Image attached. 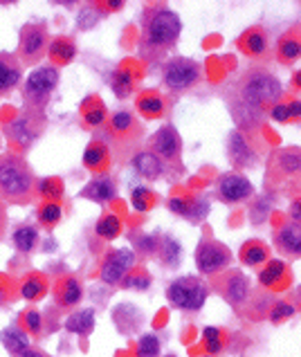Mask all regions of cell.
Returning <instances> with one entry per match:
<instances>
[{
    "label": "cell",
    "instance_id": "cell-1",
    "mask_svg": "<svg viewBox=\"0 0 301 357\" xmlns=\"http://www.w3.org/2000/svg\"><path fill=\"white\" fill-rule=\"evenodd\" d=\"M182 34V21L167 5H151L142 21L140 50L144 59H160L178 43Z\"/></svg>",
    "mask_w": 301,
    "mask_h": 357
},
{
    "label": "cell",
    "instance_id": "cell-2",
    "mask_svg": "<svg viewBox=\"0 0 301 357\" xmlns=\"http://www.w3.org/2000/svg\"><path fill=\"white\" fill-rule=\"evenodd\" d=\"M227 95L236 97L243 103H248L250 108L267 115V108H272L276 101H281L283 86L274 72L261 66H254L248 72H243L241 79L227 90Z\"/></svg>",
    "mask_w": 301,
    "mask_h": 357
},
{
    "label": "cell",
    "instance_id": "cell-3",
    "mask_svg": "<svg viewBox=\"0 0 301 357\" xmlns=\"http://www.w3.org/2000/svg\"><path fill=\"white\" fill-rule=\"evenodd\" d=\"M36 177L21 156H0V200L12 205H27L34 193Z\"/></svg>",
    "mask_w": 301,
    "mask_h": 357
},
{
    "label": "cell",
    "instance_id": "cell-4",
    "mask_svg": "<svg viewBox=\"0 0 301 357\" xmlns=\"http://www.w3.org/2000/svg\"><path fill=\"white\" fill-rule=\"evenodd\" d=\"M209 297V286H205L198 277H180L169 283L167 299L178 310L196 312L205 306Z\"/></svg>",
    "mask_w": 301,
    "mask_h": 357
},
{
    "label": "cell",
    "instance_id": "cell-5",
    "mask_svg": "<svg viewBox=\"0 0 301 357\" xmlns=\"http://www.w3.org/2000/svg\"><path fill=\"white\" fill-rule=\"evenodd\" d=\"M56 86H59V70L56 68L47 66V68H38L32 72L25 81V88H23L27 108L45 110V103L50 101Z\"/></svg>",
    "mask_w": 301,
    "mask_h": 357
},
{
    "label": "cell",
    "instance_id": "cell-6",
    "mask_svg": "<svg viewBox=\"0 0 301 357\" xmlns=\"http://www.w3.org/2000/svg\"><path fill=\"white\" fill-rule=\"evenodd\" d=\"M202 77V68L198 61L186 59V56H173L167 61L165 72H162V81L171 93H184L193 88Z\"/></svg>",
    "mask_w": 301,
    "mask_h": 357
},
{
    "label": "cell",
    "instance_id": "cell-7",
    "mask_svg": "<svg viewBox=\"0 0 301 357\" xmlns=\"http://www.w3.org/2000/svg\"><path fill=\"white\" fill-rule=\"evenodd\" d=\"M50 47V32H47L45 23H27L21 29V40H19V61L21 66H34L47 54Z\"/></svg>",
    "mask_w": 301,
    "mask_h": 357
},
{
    "label": "cell",
    "instance_id": "cell-8",
    "mask_svg": "<svg viewBox=\"0 0 301 357\" xmlns=\"http://www.w3.org/2000/svg\"><path fill=\"white\" fill-rule=\"evenodd\" d=\"M43 128H45V110L25 108L12 121V126L7 128V133H10V137L19 146L29 149V146L40 137Z\"/></svg>",
    "mask_w": 301,
    "mask_h": 357
},
{
    "label": "cell",
    "instance_id": "cell-9",
    "mask_svg": "<svg viewBox=\"0 0 301 357\" xmlns=\"http://www.w3.org/2000/svg\"><path fill=\"white\" fill-rule=\"evenodd\" d=\"M232 263V251L221 241H202L196 249V265L202 274L218 277Z\"/></svg>",
    "mask_w": 301,
    "mask_h": 357
},
{
    "label": "cell",
    "instance_id": "cell-10",
    "mask_svg": "<svg viewBox=\"0 0 301 357\" xmlns=\"http://www.w3.org/2000/svg\"><path fill=\"white\" fill-rule=\"evenodd\" d=\"M146 151H151L153 156H158L169 167L180 164V156H182L180 133H178L173 126H162L160 131L151 137L149 149H146Z\"/></svg>",
    "mask_w": 301,
    "mask_h": 357
},
{
    "label": "cell",
    "instance_id": "cell-11",
    "mask_svg": "<svg viewBox=\"0 0 301 357\" xmlns=\"http://www.w3.org/2000/svg\"><path fill=\"white\" fill-rule=\"evenodd\" d=\"M301 169V153L299 149H279L267 160V177L272 184H281L299 175Z\"/></svg>",
    "mask_w": 301,
    "mask_h": 357
},
{
    "label": "cell",
    "instance_id": "cell-12",
    "mask_svg": "<svg viewBox=\"0 0 301 357\" xmlns=\"http://www.w3.org/2000/svg\"><path fill=\"white\" fill-rule=\"evenodd\" d=\"M216 290L221 292V297L225 299L232 308H239L243 304H248L250 299V279L239 270H225L221 272V277L214 281Z\"/></svg>",
    "mask_w": 301,
    "mask_h": 357
},
{
    "label": "cell",
    "instance_id": "cell-13",
    "mask_svg": "<svg viewBox=\"0 0 301 357\" xmlns=\"http://www.w3.org/2000/svg\"><path fill=\"white\" fill-rule=\"evenodd\" d=\"M135 265V251L128 247L110 249L101 263V281L106 286H117Z\"/></svg>",
    "mask_w": 301,
    "mask_h": 357
},
{
    "label": "cell",
    "instance_id": "cell-14",
    "mask_svg": "<svg viewBox=\"0 0 301 357\" xmlns=\"http://www.w3.org/2000/svg\"><path fill=\"white\" fill-rule=\"evenodd\" d=\"M252 193H254V186L241 173H225L218 180V198L227 202V205L245 202L248 198H252Z\"/></svg>",
    "mask_w": 301,
    "mask_h": 357
},
{
    "label": "cell",
    "instance_id": "cell-15",
    "mask_svg": "<svg viewBox=\"0 0 301 357\" xmlns=\"http://www.w3.org/2000/svg\"><path fill=\"white\" fill-rule=\"evenodd\" d=\"M227 153H230L232 164L239 169H252V167H256V162H258L256 149L252 146L248 133H243V131L230 133V137H227Z\"/></svg>",
    "mask_w": 301,
    "mask_h": 357
},
{
    "label": "cell",
    "instance_id": "cell-16",
    "mask_svg": "<svg viewBox=\"0 0 301 357\" xmlns=\"http://www.w3.org/2000/svg\"><path fill=\"white\" fill-rule=\"evenodd\" d=\"M133 167H135V171L140 173L142 177H146V180H162V177L171 171V167L165 164V162H162L158 156H153L151 151L135 153Z\"/></svg>",
    "mask_w": 301,
    "mask_h": 357
},
{
    "label": "cell",
    "instance_id": "cell-17",
    "mask_svg": "<svg viewBox=\"0 0 301 357\" xmlns=\"http://www.w3.org/2000/svg\"><path fill=\"white\" fill-rule=\"evenodd\" d=\"M21 77H23V66L19 56H14L10 52H0V95L12 93L21 84Z\"/></svg>",
    "mask_w": 301,
    "mask_h": 357
},
{
    "label": "cell",
    "instance_id": "cell-18",
    "mask_svg": "<svg viewBox=\"0 0 301 357\" xmlns=\"http://www.w3.org/2000/svg\"><path fill=\"white\" fill-rule=\"evenodd\" d=\"M81 297H84V288H81V283H79L77 277H63V279L56 281L54 299L61 308L77 306L81 301Z\"/></svg>",
    "mask_w": 301,
    "mask_h": 357
},
{
    "label": "cell",
    "instance_id": "cell-19",
    "mask_svg": "<svg viewBox=\"0 0 301 357\" xmlns=\"http://www.w3.org/2000/svg\"><path fill=\"white\" fill-rule=\"evenodd\" d=\"M110 133L112 135H117L119 140H140L142 137V126H137L135 124V119L131 112H126V110H121V112H115L110 119Z\"/></svg>",
    "mask_w": 301,
    "mask_h": 357
},
{
    "label": "cell",
    "instance_id": "cell-20",
    "mask_svg": "<svg viewBox=\"0 0 301 357\" xmlns=\"http://www.w3.org/2000/svg\"><path fill=\"white\" fill-rule=\"evenodd\" d=\"M115 193H117L115 182H112L108 175H99V177H95L84 191H81V196L93 200V202H99V205H106V202H110L112 198H115Z\"/></svg>",
    "mask_w": 301,
    "mask_h": 357
},
{
    "label": "cell",
    "instance_id": "cell-21",
    "mask_svg": "<svg viewBox=\"0 0 301 357\" xmlns=\"http://www.w3.org/2000/svg\"><path fill=\"white\" fill-rule=\"evenodd\" d=\"M274 243L279 245L288 256H299L301 254V230L299 225L290 223V225H283L276 230L274 234Z\"/></svg>",
    "mask_w": 301,
    "mask_h": 357
},
{
    "label": "cell",
    "instance_id": "cell-22",
    "mask_svg": "<svg viewBox=\"0 0 301 357\" xmlns=\"http://www.w3.org/2000/svg\"><path fill=\"white\" fill-rule=\"evenodd\" d=\"M239 45L243 47V52H245L248 56H252V59L263 56L265 50H267V32L261 29V27H252V29L245 32V34H243Z\"/></svg>",
    "mask_w": 301,
    "mask_h": 357
},
{
    "label": "cell",
    "instance_id": "cell-23",
    "mask_svg": "<svg viewBox=\"0 0 301 357\" xmlns=\"http://www.w3.org/2000/svg\"><path fill=\"white\" fill-rule=\"evenodd\" d=\"M95 328V312L91 310V308H84V310H77L72 312L70 317L66 319V330L68 332H75V335H91Z\"/></svg>",
    "mask_w": 301,
    "mask_h": 357
},
{
    "label": "cell",
    "instance_id": "cell-24",
    "mask_svg": "<svg viewBox=\"0 0 301 357\" xmlns=\"http://www.w3.org/2000/svg\"><path fill=\"white\" fill-rule=\"evenodd\" d=\"M267 258H270V249H267V245L261 241H248L245 245L241 247V261L250 267L263 265L267 263Z\"/></svg>",
    "mask_w": 301,
    "mask_h": 357
},
{
    "label": "cell",
    "instance_id": "cell-25",
    "mask_svg": "<svg viewBox=\"0 0 301 357\" xmlns=\"http://www.w3.org/2000/svg\"><path fill=\"white\" fill-rule=\"evenodd\" d=\"M0 342H3V346L12 355H16V353L25 351V348H29V335L25 330H21L19 326H7L3 332H0Z\"/></svg>",
    "mask_w": 301,
    "mask_h": 357
},
{
    "label": "cell",
    "instance_id": "cell-26",
    "mask_svg": "<svg viewBox=\"0 0 301 357\" xmlns=\"http://www.w3.org/2000/svg\"><path fill=\"white\" fill-rule=\"evenodd\" d=\"M47 52H50L52 59L59 63V66H66V63H70L72 59H75L77 54V45L72 38H56L50 43V47H47Z\"/></svg>",
    "mask_w": 301,
    "mask_h": 357
},
{
    "label": "cell",
    "instance_id": "cell-27",
    "mask_svg": "<svg viewBox=\"0 0 301 357\" xmlns=\"http://www.w3.org/2000/svg\"><path fill=\"white\" fill-rule=\"evenodd\" d=\"M160 261L165 263L167 267H178L182 261V247L173 236H165L162 238V245L158 247Z\"/></svg>",
    "mask_w": 301,
    "mask_h": 357
},
{
    "label": "cell",
    "instance_id": "cell-28",
    "mask_svg": "<svg viewBox=\"0 0 301 357\" xmlns=\"http://www.w3.org/2000/svg\"><path fill=\"white\" fill-rule=\"evenodd\" d=\"M137 108H140L142 115L149 119H160L165 115V101H162V97H158L156 93L142 95L140 99H137Z\"/></svg>",
    "mask_w": 301,
    "mask_h": 357
},
{
    "label": "cell",
    "instance_id": "cell-29",
    "mask_svg": "<svg viewBox=\"0 0 301 357\" xmlns=\"http://www.w3.org/2000/svg\"><path fill=\"white\" fill-rule=\"evenodd\" d=\"M301 54V40L295 36V34H288L279 40V45H276V59L281 63H292L297 61Z\"/></svg>",
    "mask_w": 301,
    "mask_h": 357
},
{
    "label": "cell",
    "instance_id": "cell-30",
    "mask_svg": "<svg viewBox=\"0 0 301 357\" xmlns=\"http://www.w3.org/2000/svg\"><path fill=\"white\" fill-rule=\"evenodd\" d=\"M45 292H47V281L40 277V274H29L21 286V295L25 297L27 301H36Z\"/></svg>",
    "mask_w": 301,
    "mask_h": 357
},
{
    "label": "cell",
    "instance_id": "cell-31",
    "mask_svg": "<svg viewBox=\"0 0 301 357\" xmlns=\"http://www.w3.org/2000/svg\"><path fill=\"white\" fill-rule=\"evenodd\" d=\"M36 243H38L36 227L23 225V227H19V230L14 232V245H16V249H19V251H32L36 247Z\"/></svg>",
    "mask_w": 301,
    "mask_h": 357
},
{
    "label": "cell",
    "instance_id": "cell-32",
    "mask_svg": "<svg viewBox=\"0 0 301 357\" xmlns=\"http://www.w3.org/2000/svg\"><path fill=\"white\" fill-rule=\"evenodd\" d=\"M286 274V263L283 261H267V265L258 274V281H261L263 288H274L279 279Z\"/></svg>",
    "mask_w": 301,
    "mask_h": 357
},
{
    "label": "cell",
    "instance_id": "cell-33",
    "mask_svg": "<svg viewBox=\"0 0 301 357\" xmlns=\"http://www.w3.org/2000/svg\"><path fill=\"white\" fill-rule=\"evenodd\" d=\"M97 234H99V236L106 238V241L117 238L119 234H121V221H119L117 216L106 214L104 218H99V221H97Z\"/></svg>",
    "mask_w": 301,
    "mask_h": 357
},
{
    "label": "cell",
    "instance_id": "cell-34",
    "mask_svg": "<svg viewBox=\"0 0 301 357\" xmlns=\"http://www.w3.org/2000/svg\"><path fill=\"white\" fill-rule=\"evenodd\" d=\"M301 115V103L299 101H292V103H281L276 101L274 106L270 108V117L274 121H290V119H297Z\"/></svg>",
    "mask_w": 301,
    "mask_h": 357
},
{
    "label": "cell",
    "instance_id": "cell-35",
    "mask_svg": "<svg viewBox=\"0 0 301 357\" xmlns=\"http://www.w3.org/2000/svg\"><path fill=\"white\" fill-rule=\"evenodd\" d=\"M207 214H209L207 198H193V200H186V209H184L182 218H186V221H191V223H200V221H205Z\"/></svg>",
    "mask_w": 301,
    "mask_h": 357
},
{
    "label": "cell",
    "instance_id": "cell-36",
    "mask_svg": "<svg viewBox=\"0 0 301 357\" xmlns=\"http://www.w3.org/2000/svg\"><path fill=\"white\" fill-rule=\"evenodd\" d=\"M110 88H112V93H115V97H119V99H126V97L133 93L131 75H128L126 70H117L110 79Z\"/></svg>",
    "mask_w": 301,
    "mask_h": 357
},
{
    "label": "cell",
    "instance_id": "cell-37",
    "mask_svg": "<svg viewBox=\"0 0 301 357\" xmlns=\"http://www.w3.org/2000/svg\"><path fill=\"white\" fill-rule=\"evenodd\" d=\"M106 160H108V151H106V146L101 142L91 144L84 153V164L88 169H99Z\"/></svg>",
    "mask_w": 301,
    "mask_h": 357
},
{
    "label": "cell",
    "instance_id": "cell-38",
    "mask_svg": "<svg viewBox=\"0 0 301 357\" xmlns=\"http://www.w3.org/2000/svg\"><path fill=\"white\" fill-rule=\"evenodd\" d=\"M131 202L137 212H149V209L156 205V193L151 189H146V186H137V189H133Z\"/></svg>",
    "mask_w": 301,
    "mask_h": 357
},
{
    "label": "cell",
    "instance_id": "cell-39",
    "mask_svg": "<svg viewBox=\"0 0 301 357\" xmlns=\"http://www.w3.org/2000/svg\"><path fill=\"white\" fill-rule=\"evenodd\" d=\"M61 205L59 202H45L43 207L38 209V221L40 225H45V227H52L61 221Z\"/></svg>",
    "mask_w": 301,
    "mask_h": 357
},
{
    "label": "cell",
    "instance_id": "cell-40",
    "mask_svg": "<svg viewBox=\"0 0 301 357\" xmlns=\"http://www.w3.org/2000/svg\"><path fill=\"white\" fill-rule=\"evenodd\" d=\"M160 355V337L158 335H144L137 342V357H158Z\"/></svg>",
    "mask_w": 301,
    "mask_h": 357
},
{
    "label": "cell",
    "instance_id": "cell-41",
    "mask_svg": "<svg viewBox=\"0 0 301 357\" xmlns=\"http://www.w3.org/2000/svg\"><path fill=\"white\" fill-rule=\"evenodd\" d=\"M202 339H205L209 355H216L223 351V332L218 328H205L202 330Z\"/></svg>",
    "mask_w": 301,
    "mask_h": 357
},
{
    "label": "cell",
    "instance_id": "cell-42",
    "mask_svg": "<svg viewBox=\"0 0 301 357\" xmlns=\"http://www.w3.org/2000/svg\"><path fill=\"white\" fill-rule=\"evenodd\" d=\"M101 16H104L101 14V7L97 10L95 5H86L84 10H81V14H79V27L81 29H91L95 23L101 19Z\"/></svg>",
    "mask_w": 301,
    "mask_h": 357
},
{
    "label": "cell",
    "instance_id": "cell-43",
    "mask_svg": "<svg viewBox=\"0 0 301 357\" xmlns=\"http://www.w3.org/2000/svg\"><path fill=\"white\" fill-rule=\"evenodd\" d=\"M38 193L45 198H61V193H63L61 182L56 180V177H45V180L38 184Z\"/></svg>",
    "mask_w": 301,
    "mask_h": 357
},
{
    "label": "cell",
    "instance_id": "cell-44",
    "mask_svg": "<svg viewBox=\"0 0 301 357\" xmlns=\"http://www.w3.org/2000/svg\"><path fill=\"white\" fill-rule=\"evenodd\" d=\"M292 315H295V308H292L290 304H286V301H276V304L272 306V310H270V319H272L274 323H281V321L290 319Z\"/></svg>",
    "mask_w": 301,
    "mask_h": 357
},
{
    "label": "cell",
    "instance_id": "cell-45",
    "mask_svg": "<svg viewBox=\"0 0 301 357\" xmlns=\"http://www.w3.org/2000/svg\"><path fill=\"white\" fill-rule=\"evenodd\" d=\"M23 323H25V328L32 332V335H38L40 328H43V321H40V315L36 310H27L23 315Z\"/></svg>",
    "mask_w": 301,
    "mask_h": 357
},
{
    "label": "cell",
    "instance_id": "cell-46",
    "mask_svg": "<svg viewBox=\"0 0 301 357\" xmlns=\"http://www.w3.org/2000/svg\"><path fill=\"white\" fill-rule=\"evenodd\" d=\"M158 247H160L158 236H137V249L142 254H156Z\"/></svg>",
    "mask_w": 301,
    "mask_h": 357
},
{
    "label": "cell",
    "instance_id": "cell-47",
    "mask_svg": "<svg viewBox=\"0 0 301 357\" xmlns=\"http://www.w3.org/2000/svg\"><path fill=\"white\" fill-rule=\"evenodd\" d=\"M84 119H86V124H91V126H101L104 119H106V108L104 106H97L93 110H86L84 112Z\"/></svg>",
    "mask_w": 301,
    "mask_h": 357
},
{
    "label": "cell",
    "instance_id": "cell-48",
    "mask_svg": "<svg viewBox=\"0 0 301 357\" xmlns=\"http://www.w3.org/2000/svg\"><path fill=\"white\" fill-rule=\"evenodd\" d=\"M151 286V279L146 277V274H137V277H131L124 281V288H140V290H146Z\"/></svg>",
    "mask_w": 301,
    "mask_h": 357
},
{
    "label": "cell",
    "instance_id": "cell-49",
    "mask_svg": "<svg viewBox=\"0 0 301 357\" xmlns=\"http://www.w3.org/2000/svg\"><path fill=\"white\" fill-rule=\"evenodd\" d=\"M5 230H7V207L5 202L0 200V241L5 236Z\"/></svg>",
    "mask_w": 301,
    "mask_h": 357
},
{
    "label": "cell",
    "instance_id": "cell-50",
    "mask_svg": "<svg viewBox=\"0 0 301 357\" xmlns=\"http://www.w3.org/2000/svg\"><path fill=\"white\" fill-rule=\"evenodd\" d=\"M12 357H47L43 351H38V348H25V351H21V353H16V355H12Z\"/></svg>",
    "mask_w": 301,
    "mask_h": 357
},
{
    "label": "cell",
    "instance_id": "cell-51",
    "mask_svg": "<svg viewBox=\"0 0 301 357\" xmlns=\"http://www.w3.org/2000/svg\"><path fill=\"white\" fill-rule=\"evenodd\" d=\"M290 218H292V223L299 225V221H301V202H299V200L292 202V207H290Z\"/></svg>",
    "mask_w": 301,
    "mask_h": 357
},
{
    "label": "cell",
    "instance_id": "cell-52",
    "mask_svg": "<svg viewBox=\"0 0 301 357\" xmlns=\"http://www.w3.org/2000/svg\"><path fill=\"white\" fill-rule=\"evenodd\" d=\"M101 7H106V10H110V12H115V10H121L124 3H104Z\"/></svg>",
    "mask_w": 301,
    "mask_h": 357
},
{
    "label": "cell",
    "instance_id": "cell-53",
    "mask_svg": "<svg viewBox=\"0 0 301 357\" xmlns=\"http://www.w3.org/2000/svg\"><path fill=\"white\" fill-rule=\"evenodd\" d=\"M167 357H176V355H167Z\"/></svg>",
    "mask_w": 301,
    "mask_h": 357
},
{
    "label": "cell",
    "instance_id": "cell-54",
    "mask_svg": "<svg viewBox=\"0 0 301 357\" xmlns=\"http://www.w3.org/2000/svg\"><path fill=\"white\" fill-rule=\"evenodd\" d=\"M207 357H209V355H207Z\"/></svg>",
    "mask_w": 301,
    "mask_h": 357
}]
</instances>
